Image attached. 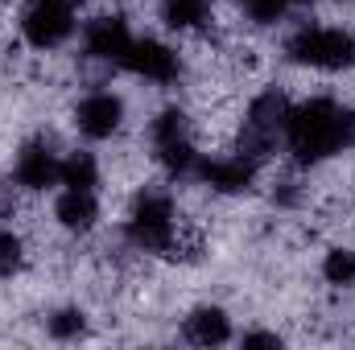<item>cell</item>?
I'll use <instances>...</instances> for the list:
<instances>
[{
  "mask_svg": "<svg viewBox=\"0 0 355 350\" xmlns=\"http://www.w3.org/2000/svg\"><path fill=\"white\" fill-rule=\"evenodd\" d=\"M240 322H244V313L232 305V297H223V293H190L170 313V338L198 350L236 347Z\"/></svg>",
  "mask_w": 355,
  "mask_h": 350,
  "instance_id": "cell-4",
  "label": "cell"
},
{
  "mask_svg": "<svg viewBox=\"0 0 355 350\" xmlns=\"http://www.w3.org/2000/svg\"><path fill=\"white\" fill-rule=\"evenodd\" d=\"M277 71L297 83H343L355 75V21L343 12L306 8L272 37Z\"/></svg>",
  "mask_w": 355,
  "mask_h": 350,
  "instance_id": "cell-1",
  "label": "cell"
},
{
  "mask_svg": "<svg viewBox=\"0 0 355 350\" xmlns=\"http://www.w3.org/2000/svg\"><path fill=\"white\" fill-rule=\"evenodd\" d=\"M33 268V239L25 235L21 223L0 219V288L25 280Z\"/></svg>",
  "mask_w": 355,
  "mask_h": 350,
  "instance_id": "cell-8",
  "label": "cell"
},
{
  "mask_svg": "<svg viewBox=\"0 0 355 350\" xmlns=\"http://www.w3.org/2000/svg\"><path fill=\"white\" fill-rule=\"evenodd\" d=\"M79 25H83V12L54 0H21L12 12V33L33 58L67 54L79 37Z\"/></svg>",
  "mask_w": 355,
  "mask_h": 350,
  "instance_id": "cell-5",
  "label": "cell"
},
{
  "mask_svg": "<svg viewBox=\"0 0 355 350\" xmlns=\"http://www.w3.org/2000/svg\"><path fill=\"white\" fill-rule=\"evenodd\" d=\"M58 120H62L71 140L91 145V149H107L137 128V99H132V87L124 79L87 83V87L67 95Z\"/></svg>",
  "mask_w": 355,
  "mask_h": 350,
  "instance_id": "cell-2",
  "label": "cell"
},
{
  "mask_svg": "<svg viewBox=\"0 0 355 350\" xmlns=\"http://www.w3.org/2000/svg\"><path fill=\"white\" fill-rule=\"evenodd\" d=\"M306 268H310V276H314L322 297H331V301L355 297V239L352 235H327L314 248Z\"/></svg>",
  "mask_w": 355,
  "mask_h": 350,
  "instance_id": "cell-7",
  "label": "cell"
},
{
  "mask_svg": "<svg viewBox=\"0 0 355 350\" xmlns=\"http://www.w3.org/2000/svg\"><path fill=\"white\" fill-rule=\"evenodd\" d=\"M46 214L50 227L71 239V243H91L99 231H107L112 223V202L103 190H79V185H58L46 198Z\"/></svg>",
  "mask_w": 355,
  "mask_h": 350,
  "instance_id": "cell-6",
  "label": "cell"
},
{
  "mask_svg": "<svg viewBox=\"0 0 355 350\" xmlns=\"http://www.w3.org/2000/svg\"><path fill=\"white\" fill-rule=\"evenodd\" d=\"M186 75H190L186 46L153 25H141L120 62V79L137 91H149V95H182Z\"/></svg>",
  "mask_w": 355,
  "mask_h": 350,
  "instance_id": "cell-3",
  "label": "cell"
}]
</instances>
